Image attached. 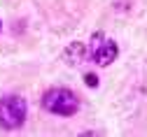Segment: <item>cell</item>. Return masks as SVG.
I'll list each match as a JSON object with an SVG mask.
<instances>
[{
  "instance_id": "cell-1",
  "label": "cell",
  "mask_w": 147,
  "mask_h": 137,
  "mask_svg": "<svg viewBox=\"0 0 147 137\" xmlns=\"http://www.w3.org/2000/svg\"><path fill=\"white\" fill-rule=\"evenodd\" d=\"M42 107L59 116H72L77 112L80 102H77V95L68 88H49L42 98Z\"/></svg>"
},
{
  "instance_id": "cell-2",
  "label": "cell",
  "mask_w": 147,
  "mask_h": 137,
  "mask_svg": "<svg viewBox=\"0 0 147 137\" xmlns=\"http://www.w3.org/2000/svg\"><path fill=\"white\" fill-rule=\"evenodd\" d=\"M24 121H26V100L16 98V95L5 98L0 102V126L7 128V130H14Z\"/></svg>"
},
{
  "instance_id": "cell-3",
  "label": "cell",
  "mask_w": 147,
  "mask_h": 137,
  "mask_svg": "<svg viewBox=\"0 0 147 137\" xmlns=\"http://www.w3.org/2000/svg\"><path fill=\"white\" fill-rule=\"evenodd\" d=\"M117 53H119L117 44H115L112 40H105L96 53H91V61H94L96 65H110V63L117 58Z\"/></svg>"
},
{
  "instance_id": "cell-4",
  "label": "cell",
  "mask_w": 147,
  "mask_h": 137,
  "mask_svg": "<svg viewBox=\"0 0 147 137\" xmlns=\"http://www.w3.org/2000/svg\"><path fill=\"white\" fill-rule=\"evenodd\" d=\"M84 56H86V47L82 42H72L63 53V61L70 63V65H77L80 61H84Z\"/></svg>"
},
{
  "instance_id": "cell-5",
  "label": "cell",
  "mask_w": 147,
  "mask_h": 137,
  "mask_svg": "<svg viewBox=\"0 0 147 137\" xmlns=\"http://www.w3.org/2000/svg\"><path fill=\"white\" fill-rule=\"evenodd\" d=\"M105 42V37H103V33H94V37H91V53H96L98 49H100V44Z\"/></svg>"
},
{
  "instance_id": "cell-6",
  "label": "cell",
  "mask_w": 147,
  "mask_h": 137,
  "mask_svg": "<svg viewBox=\"0 0 147 137\" xmlns=\"http://www.w3.org/2000/svg\"><path fill=\"white\" fill-rule=\"evenodd\" d=\"M84 82H86L89 86H98V77H96V74H91V72H89V74H84Z\"/></svg>"
},
{
  "instance_id": "cell-7",
  "label": "cell",
  "mask_w": 147,
  "mask_h": 137,
  "mask_svg": "<svg viewBox=\"0 0 147 137\" xmlns=\"http://www.w3.org/2000/svg\"><path fill=\"white\" fill-rule=\"evenodd\" d=\"M0 30H3V23H0Z\"/></svg>"
}]
</instances>
